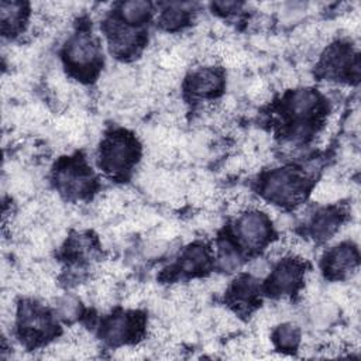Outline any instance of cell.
Here are the masks:
<instances>
[{"label": "cell", "mask_w": 361, "mask_h": 361, "mask_svg": "<svg viewBox=\"0 0 361 361\" xmlns=\"http://www.w3.org/2000/svg\"><path fill=\"white\" fill-rule=\"evenodd\" d=\"M345 186L337 179H324L316 186L313 192V199L320 203H331L345 196Z\"/></svg>", "instance_id": "obj_18"}, {"label": "cell", "mask_w": 361, "mask_h": 361, "mask_svg": "<svg viewBox=\"0 0 361 361\" xmlns=\"http://www.w3.org/2000/svg\"><path fill=\"white\" fill-rule=\"evenodd\" d=\"M241 6V3H237V1H217L214 3V7L219 8L220 11H224V13H233L235 10H238Z\"/></svg>", "instance_id": "obj_26"}, {"label": "cell", "mask_w": 361, "mask_h": 361, "mask_svg": "<svg viewBox=\"0 0 361 361\" xmlns=\"http://www.w3.org/2000/svg\"><path fill=\"white\" fill-rule=\"evenodd\" d=\"M210 264V254L207 248L202 244H195L189 247L179 262V268L185 274H197L206 269Z\"/></svg>", "instance_id": "obj_16"}, {"label": "cell", "mask_w": 361, "mask_h": 361, "mask_svg": "<svg viewBox=\"0 0 361 361\" xmlns=\"http://www.w3.org/2000/svg\"><path fill=\"white\" fill-rule=\"evenodd\" d=\"M269 272V264L267 259H254L250 264V274L254 278H262Z\"/></svg>", "instance_id": "obj_25"}, {"label": "cell", "mask_w": 361, "mask_h": 361, "mask_svg": "<svg viewBox=\"0 0 361 361\" xmlns=\"http://www.w3.org/2000/svg\"><path fill=\"white\" fill-rule=\"evenodd\" d=\"M219 265L224 272H234L241 267V257L238 251L227 241L220 244Z\"/></svg>", "instance_id": "obj_21"}, {"label": "cell", "mask_w": 361, "mask_h": 361, "mask_svg": "<svg viewBox=\"0 0 361 361\" xmlns=\"http://www.w3.org/2000/svg\"><path fill=\"white\" fill-rule=\"evenodd\" d=\"M306 189L305 175L290 168L272 171L264 182V195L274 203H296Z\"/></svg>", "instance_id": "obj_1"}, {"label": "cell", "mask_w": 361, "mask_h": 361, "mask_svg": "<svg viewBox=\"0 0 361 361\" xmlns=\"http://www.w3.org/2000/svg\"><path fill=\"white\" fill-rule=\"evenodd\" d=\"M59 189L71 197H83L93 185V178L80 162H68L56 172Z\"/></svg>", "instance_id": "obj_3"}, {"label": "cell", "mask_w": 361, "mask_h": 361, "mask_svg": "<svg viewBox=\"0 0 361 361\" xmlns=\"http://www.w3.org/2000/svg\"><path fill=\"white\" fill-rule=\"evenodd\" d=\"M358 71L357 62H353V56L345 47H331L327 49L323 59V71L326 76H338L347 69Z\"/></svg>", "instance_id": "obj_11"}, {"label": "cell", "mask_w": 361, "mask_h": 361, "mask_svg": "<svg viewBox=\"0 0 361 361\" xmlns=\"http://www.w3.org/2000/svg\"><path fill=\"white\" fill-rule=\"evenodd\" d=\"M302 264L299 259L282 261L271 276V290L278 295L292 293L300 285Z\"/></svg>", "instance_id": "obj_7"}, {"label": "cell", "mask_w": 361, "mask_h": 361, "mask_svg": "<svg viewBox=\"0 0 361 361\" xmlns=\"http://www.w3.org/2000/svg\"><path fill=\"white\" fill-rule=\"evenodd\" d=\"M247 94L252 102L257 103H264L269 99L271 96V90L268 83L264 79H255L252 80L248 87H247Z\"/></svg>", "instance_id": "obj_24"}, {"label": "cell", "mask_w": 361, "mask_h": 361, "mask_svg": "<svg viewBox=\"0 0 361 361\" xmlns=\"http://www.w3.org/2000/svg\"><path fill=\"white\" fill-rule=\"evenodd\" d=\"M66 58L78 69H94L99 59V45L92 34L82 31L75 34L66 44Z\"/></svg>", "instance_id": "obj_4"}, {"label": "cell", "mask_w": 361, "mask_h": 361, "mask_svg": "<svg viewBox=\"0 0 361 361\" xmlns=\"http://www.w3.org/2000/svg\"><path fill=\"white\" fill-rule=\"evenodd\" d=\"M151 13V4L142 0L126 1L120 7V14L127 24H140L148 18Z\"/></svg>", "instance_id": "obj_19"}, {"label": "cell", "mask_w": 361, "mask_h": 361, "mask_svg": "<svg viewBox=\"0 0 361 361\" xmlns=\"http://www.w3.org/2000/svg\"><path fill=\"white\" fill-rule=\"evenodd\" d=\"M257 293V282L251 276H243L235 281L230 289V302L238 310H248L252 306Z\"/></svg>", "instance_id": "obj_15"}, {"label": "cell", "mask_w": 361, "mask_h": 361, "mask_svg": "<svg viewBox=\"0 0 361 361\" xmlns=\"http://www.w3.org/2000/svg\"><path fill=\"white\" fill-rule=\"evenodd\" d=\"M223 85V78L217 69L200 68L189 80V90L195 96H212L216 94Z\"/></svg>", "instance_id": "obj_10"}, {"label": "cell", "mask_w": 361, "mask_h": 361, "mask_svg": "<svg viewBox=\"0 0 361 361\" xmlns=\"http://www.w3.org/2000/svg\"><path fill=\"white\" fill-rule=\"evenodd\" d=\"M135 327L134 319L127 314H116L107 320L104 324V338L110 344H123L127 338L133 336V329Z\"/></svg>", "instance_id": "obj_13"}, {"label": "cell", "mask_w": 361, "mask_h": 361, "mask_svg": "<svg viewBox=\"0 0 361 361\" xmlns=\"http://www.w3.org/2000/svg\"><path fill=\"white\" fill-rule=\"evenodd\" d=\"M0 14H1V27L3 31H14L20 27L24 20V4L18 1H6L0 3Z\"/></svg>", "instance_id": "obj_17"}, {"label": "cell", "mask_w": 361, "mask_h": 361, "mask_svg": "<svg viewBox=\"0 0 361 361\" xmlns=\"http://www.w3.org/2000/svg\"><path fill=\"white\" fill-rule=\"evenodd\" d=\"M109 41L114 54L128 55L140 45V34L126 27L113 25L109 28Z\"/></svg>", "instance_id": "obj_14"}, {"label": "cell", "mask_w": 361, "mask_h": 361, "mask_svg": "<svg viewBox=\"0 0 361 361\" xmlns=\"http://www.w3.org/2000/svg\"><path fill=\"white\" fill-rule=\"evenodd\" d=\"M137 157L134 140L124 133L111 134L102 147V165L111 173H118L130 168Z\"/></svg>", "instance_id": "obj_2"}, {"label": "cell", "mask_w": 361, "mask_h": 361, "mask_svg": "<svg viewBox=\"0 0 361 361\" xmlns=\"http://www.w3.org/2000/svg\"><path fill=\"white\" fill-rule=\"evenodd\" d=\"M237 234L247 248H259L269 235V223L262 212H248L237 223Z\"/></svg>", "instance_id": "obj_5"}, {"label": "cell", "mask_w": 361, "mask_h": 361, "mask_svg": "<svg viewBox=\"0 0 361 361\" xmlns=\"http://www.w3.org/2000/svg\"><path fill=\"white\" fill-rule=\"evenodd\" d=\"M357 267V252L350 244H341L331 250L326 259V269L330 275H350Z\"/></svg>", "instance_id": "obj_9"}, {"label": "cell", "mask_w": 361, "mask_h": 361, "mask_svg": "<svg viewBox=\"0 0 361 361\" xmlns=\"http://www.w3.org/2000/svg\"><path fill=\"white\" fill-rule=\"evenodd\" d=\"M55 307L58 310V314L63 317L65 320H73L80 313V303L79 300L72 295H63L58 296L55 302Z\"/></svg>", "instance_id": "obj_23"}, {"label": "cell", "mask_w": 361, "mask_h": 361, "mask_svg": "<svg viewBox=\"0 0 361 361\" xmlns=\"http://www.w3.org/2000/svg\"><path fill=\"white\" fill-rule=\"evenodd\" d=\"M341 224V214L336 209H326L319 212L312 221V234L317 240H327L333 237Z\"/></svg>", "instance_id": "obj_12"}, {"label": "cell", "mask_w": 361, "mask_h": 361, "mask_svg": "<svg viewBox=\"0 0 361 361\" xmlns=\"http://www.w3.org/2000/svg\"><path fill=\"white\" fill-rule=\"evenodd\" d=\"M319 94L310 89H299L289 97L288 111L298 120H309L319 110Z\"/></svg>", "instance_id": "obj_8"}, {"label": "cell", "mask_w": 361, "mask_h": 361, "mask_svg": "<svg viewBox=\"0 0 361 361\" xmlns=\"http://www.w3.org/2000/svg\"><path fill=\"white\" fill-rule=\"evenodd\" d=\"M190 6L189 3H169L168 7L164 10L161 17L162 25L168 30H175L180 27L186 20V7Z\"/></svg>", "instance_id": "obj_20"}, {"label": "cell", "mask_w": 361, "mask_h": 361, "mask_svg": "<svg viewBox=\"0 0 361 361\" xmlns=\"http://www.w3.org/2000/svg\"><path fill=\"white\" fill-rule=\"evenodd\" d=\"M275 340L281 348H296L300 341L299 329L293 323H283L276 329Z\"/></svg>", "instance_id": "obj_22"}, {"label": "cell", "mask_w": 361, "mask_h": 361, "mask_svg": "<svg viewBox=\"0 0 361 361\" xmlns=\"http://www.w3.org/2000/svg\"><path fill=\"white\" fill-rule=\"evenodd\" d=\"M18 314L21 333L27 338L39 340L51 333L52 323L45 310H42L39 306H35L34 303H24Z\"/></svg>", "instance_id": "obj_6"}]
</instances>
